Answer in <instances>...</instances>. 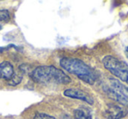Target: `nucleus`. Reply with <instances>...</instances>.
<instances>
[{
    "label": "nucleus",
    "mask_w": 128,
    "mask_h": 119,
    "mask_svg": "<svg viewBox=\"0 0 128 119\" xmlns=\"http://www.w3.org/2000/svg\"><path fill=\"white\" fill-rule=\"evenodd\" d=\"M60 65L64 70L88 84H94L98 80V73L82 60L65 57L60 61Z\"/></svg>",
    "instance_id": "1"
},
{
    "label": "nucleus",
    "mask_w": 128,
    "mask_h": 119,
    "mask_svg": "<svg viewBox=\"0 0 128 119\" xmlns=\"http://www.w3.org/2000/svg\"><path fill=\"white\" fill-rule=\"evenodd\" d=\"M30 76L35 82L41 84H68L71 82L70 76L54 66L37 67L30 73Z\"/></svg>",
    "instance_id": "2"
},
{
    "label": "nucleus",
    "mask_w": 128,
    "mask_h": 119,
    "mask_svg": "<svg viewBox=\"0 0 128 119\" xmlns=\"http://www.w3.org/2000/svg\"><path fill=\"white\" fill-rule=\"evenodd\" d=\"M105 93L122 106H128V89L118 80L109 78V82L104 86Z\"/></svg>",
    "instance_id": "3"
},
{
    "label": "nucleus",
    "mask_w": 128,
    "mask_h": 119,
    "mask_svg": "<svg viewBox=\"0 0 128 119\" xmlns=\"http://www.w3.org/2000/svg\"><path fill=\"white\" fill-rule=\"evenodd\" d=\"M103 65L110 74L128 84V65L116 57L107 55L103 59Z\"/></svg>",
    "instance_id": "4"
},
{
    "label": "nucleus",
    "mask_w": 128,
    "mask_h": 119,
    "mask_svg": "<svg viewBox=\"0 0 128 119\" xmlns=\"http://www.w3.org/2000/svg\"><path fill=\"white\" fill-rule=\"evenodd\" d=\"M128 114V111L122 105L109 103L103 111V116L105 119H122Z\"/></svg>",
    "instance_id": "5"
},
{
    "label": "nucleus",
    "mask_w": 128,
    "mask_h": 119,
    "mask_svg": "<svg viewBox=\"0 0 128 119\" xmlns=\"http://www.w3.org/2000/svg\"><path fill=\"white\" fill-rule=\"evenodd\" d=\"M63 95L67 97L73 98V99H78L82 100V101L85 102V103H89V104L92 105L94 103V99L93 97L89 94V93L85 92V91L82 90L80 89H67L66 90H64Z\"/></svg>",
    "instance_id": "6"
},
{
    "label": "nucleus",
    "mask_w": 128,
    "mask_h": 119,
    "mask_svg": "<svg viewBox=\"0 0 128 119\" xmlns=\"http://www.w3.org/2000/svg\"><path fill=\"white\" fill-rule=\"evenodd\" d=\"M14 75L13 67L9 61H3L0 63V77L8 81Z\"/></svg>",
    "instance_id": "7"
},
{
    "label": "nucleus",
    "mask_w": 128,
    "mask_h": 119,
    "mask_svg": "<svg viewBox=\"0 0 128 119\" xmlns=\"http://www.w3.org/2000/svg\"><path fill=\"white\" fill-rule=\"evenodd\" d=\"M74 117L75 119H92V114L89 109L81 107L74 110Z\"/></svg>",
    "instance_id": "8"
},
{
    "label": "nucleus",
    "mask_w": 128,
    "mask_h": 119,
    "mask_svg": "<svg viewBox=\"0 0 128 119\" xmlns=\"http://www.w3.org/2000/svg\"><path fill=\"white\" fill-rule=\"evenodd\" d=\"M21 81H22V75H20V74H14L13 76L7 82V83L11 86H16L18 84H20Z\"/></svg>",
    "instance_id": "9"
},
{
    "label": "nucleus",
    "mask_w": 128,
    "mask_h": 119,
    "mask_svg": "<svg viewBox=\"0 0 128 119\" xmlns=\"http://www.w3.org/2000/svg\"><path fill=\"white\" fill-rule=\"evenodd\" d=\"M10 19V14L7 10H0V21H8Z\"/></svg>",
    "instance_id": "10"
},
{
    "label": "nucleus",
    "mask_w": 128,
    "mask_h": 119,
    "mask_svg": "<svg viewBox=\"0 0 128 119\" xmlns=\"http://www.w3.org/2000/svg\"><path fill=\"white\" fill-rule=\"evenodd\" d=\"M34 119H56L53 116L48 115L46 113H36Z\"/></svg>",
    "instance_id": "11"
},
{
    "label": "nucleus",
    "mask_w": 128,
    "mask_h": 119,
    "mask_svg": "<svg viewBox=\"0 0 128 119\" xmlns=\"http://www.w3.org/2000/svg\"><path fill=\"white\" fill-rule=\"evenodd\" d=\"M124 53H126V57H127V58H128V46H127V47L126 48V51H124Z\"/></svg>",
    "instance_id": "12"
},
{
    "label": "nucleus",
    "mask_w": 128,
    "mask_h": 119,
    "mask_svg": "<svg viewBox=\"0 0 128 119\" xmlns=\"http://www.w3.org/2000/svg\"><path fill=\"white\" fill-rule=\"evenodd\" d=\"M2 28H3V27H2V25H0V30H1V29H2Z\"/></svg>",
    "instance_id": "13"
}]
</instances>
